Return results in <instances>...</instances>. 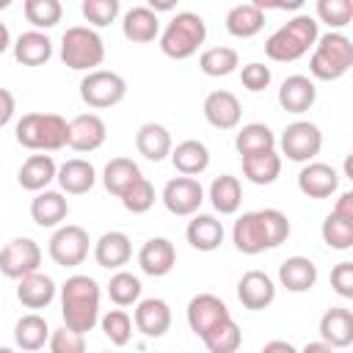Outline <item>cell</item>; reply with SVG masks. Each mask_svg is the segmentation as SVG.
<instances>
[{
	"label": "cell",
	"instance_id": "1",
	"mask_svg": "<svg viewBox=\"0 0 353 353\" xmlns=\"http://www.w3.org/2000/svg\"><path fill=\"white\" fill-rule=\"evenodd\" d=\"M290 237V218L281 210L265 207L254 212H243L232 226V243L240 254H262L279 248Z\"/></svg>",
	"mask_w": 353,
	"mask_h": 353
},
{
	"label": "cell",
	"instance_id": "2",
	"mask_svg": "<svg viewBox=\"0 0 353 353\" xmlns=\"http://www.w3.org/2000/svg\"><path fill=\"white\" fill-rule=\"evenodd\" d=\"M61 314L66 328L88 334L99 323V284L83 273L69 276L61 287Z\"/></svg>",
	"mask_w": 353,
	"mask_h": 353
},
{
	"label": "cell",
	"instance_id": "3",
	"mask_svg": "<svg viewBox=\"0 0 353 353\" xmlns=\"http://www.w3.org/2000/svg\"><path fill=\"white\" fill-rule=\"evenodd\" d=\"M320 36V28H317V19L309 17V14H298L292 17L290 22H284L281 28H276L268 41H265V55L270 61H279V63H290V61H298L303 58L314 41Z\"/></svg>",
	"mask_w": 353,
	"mask_h": 353
},
{
	"label": "cell",
	"instance_id": "4",
	"mask_svg": "<svg viewBox=\"0 0 353 353\" xmlns=\"http://www.w3.org/2000/svg\"><path fill=\"white\" fill-rule=\"evenodd\" d=\"M14 135L30 152H58L69 143V121L58 113H25Z\"/></svg>",
	"mask_w": 353,
	"mask_h": 353
},
{
	"label": "cell",
	"instance_id": "5",
	"mask_svg": "<svg viewBox=\"0 0 353 353\" xmlns=\"http://www.w3.org/2000/svg\"><path fill=\"white\" fill-rule=\"evenodd\" d=\"M350 66H353V44L345 33L328 30L317 36L309 58V72L314 80H325V83L339 80L342 74H347Z\"/></svg>",
	"mask_w": 353,
	"mask_h": 353
},
{
	"label": "cell",
	"instance_id": "6",
	"mask_svg": "<svg viewBox=\"0 0 353 353\" xmlns=\"http://www.w3.org/2000/svg\"><path fill=\"white\" fill-rule=\"evenodd\" d=\"M160 50L165 58L174 61H185L190 58L207 39V25L199 14L193 11H179L171 17V22L160 30Z\"/></svg>",
	"mask_w": 353,
	"mask_h": 353
},
{
	"label": "cell",
	"instance_id": "7",
	"mask_svg": "<svg viewBox=\"0 0 353 353\" xmlns=\"http://www.w3.org/2000/svg\"><path fill=\"white\" fill-rule=\"evenodd\" d=\"M61 61L74 72H94L105 61V41L85 25L66 28L61 39Z\"/></svg>",
	"mask_w": 353,
	"mask_h": 353
},
{
	"label": "cell",
	"instance_id": "8",
	"mask_svg": "<svg viewBox=\"0 0 353 353\" xmlns=\"http://www.w3.org/2000/svg\"><path fill=\"white\" fill-rule=\"evenodd\" d=\"M127 97V80L119 72L110 69H94L80 80V99L94 108V110H105L119 105Z\"/></svg>",
	"mask_w": 353,
	"mask_h": 353
},
{
	"label": "cell",
	"instance_id": "9",
	"mask_svg": "<svg viewBox=\"0 0 353 353\" xmlns=\"http://www.w3.org/2000/svg\"><path fill=\"white\" fill-rule=\"evenodd\" d=\"M88 248H91V240H88V232L77 223H66V226H58L50 237V259L61 268H77L85 262L88 256Z\"/></svg>",
	"mask_w": 353,
	"mask_h": 353
},
{
	"label": "cell",
	"instance_id": "10",
	"mask_svg": "<svg viewBox=\"0 0 353 353\" xmlns=\"http://www.w3.org/2000/svg\"><path fill=\"white\" fill-rule=\"evenodd\" d=\"M281 154L292 163H312L323 149V132L312 121H292L281 132Z\"/></svg>",
	"mask_w": 353,
	"mask_h": 353
},
{
	"label": "cell",
	"instance_id": "11",
	"mask_svg": "<svg viewBox=\"0 0 353 353\" xmlns=\"http://www.w3.org/2000/svg\"><path fill=\"white\" fill-rule=\"evenodd\" d=\"M39 265H41V248L30 237H14L11 243H6L0 248V273L6 279L19 281V279L36 273Z\"/></svg>",
	"mask_w": 353,
	"mask_h": 353
},
{
	"label": "cell",
	"instance_id": "12",
	"mask_svg": "<svg viewBox=\"0 0 353 353\" xmlns=\"http://www.w3.org/2000/svg\"><path fill=\"white\" fill-rule=\"evenodd\" d=\"M201 201H204V188L196 176H174L163 188V204L171 215H179V218L196 215Z\"/></svg>",
	"mask_w": 353,
	"mask_h": 353
},
{
	"label": "cell",
	"instance_id": "13",
	"mask_svg": "<svg viewBox=\"0 0 353 353\" xmlns=\"http://www.w3.org/2000/svg\"><path fill=\"white\" fill-rule=\"evenodd\" d=\"M229 317H232L229 314V306L218 295H212V292L193 295L190 303H188V325H190V331L199 339H204L215 325H221Z\"/></svg>",
	"mask_w": 353,
	"mask_h": 353
},
{
	"label": "cell",
	"instance_id": "14",
	"mask_svg": "<svg viewBox=\"0 0 353 353\" xmlns=\"http://www.w3.org/2000/svg\"><path fill=\"white\" fill-rule=\"evenodd\" d=\"M237 298L245 309L262 312L276 301V284L265 270H248L237 281Z\"/></svg>",
	"mask_w": 353,
	"mask_h": 353
},
{
	"label": "cell",
	"instance_id": "15",
	"mask_svg": "<svg viewBox=\"0 0 353 353\" xmlns=\"http://www.w3.org/2000/svg\"><path fill=\"white\" fill-rule=\"evenodd\" d=\"M132 325L149 336V339H160L168 328H171V306L163 298H143L135 303V314H132Z\"/></svg>",
	"mask_w": 353,
	"mask_h": 353
},
{
	"label": "cell",
	"instance_id": "16",
	"mask_svg": "<svg viewBox=\"0 0 353 353\" xmlns=\"http://www.w3.org/2000/svg\"><path fill=\"white\" fill-rule=\"evenodd\" d=\"M108 138V127L97 113H80L69 121V149L74 152H97Z\"/></svg>",
	"mask_w": 353,
	"mask_h": 353
},
{
	"label": "cell",
	"instance_id": "17",
	"mask_svg": "<svg viewBox=\"0 0 353 353\" xmlns=\"http://www.w3.org/2000/svg\"><path fill=\"white\" fill-rule=\"evenodd\" d=\"M336 188H339V174L328 163L312 160L298 174V190L309 199H328L336 193Z\"/></svg>",
	"mask_w": 353,
	"mask_h": 353
},
{
	"label": "cell",
	"instance_id": "18",
	"mask_svg": "<svg viewBox=\"0 0 353 353\" xmlns=\"http://www.w3.org/2000/svg\"><path fill=\"white\" fill-rule=\"evenodd\" d=\"M201 110H204V119H207L215 130H234V127L240 124V116H243L240 99H237L232 91H226V88L210 91Z\"/></svg>",
	"mask_w": 353,
	"mask_h": 353
},
{
	"label": "cell",
	"instance_id": "19",
	"mask_svg": "<svg viewBox=\"0 0 353 353\" xmlns=\"http://www.w3.org/2000/svg\"><path fill=\"white\" fill-rule=\"evenodd\" d=\"M176 265V248L168 237H152L141 245L138 251V268L146 273V276H168Z\"/></svg>",
	"mask_w": 353,
	"mask_h": 353
},
{
	"label": "cell",
	"instance_id": "20",
	"mask_svg": "<svg viewBox=\"0 0 353 353\" xmlns=\"http://www.w3.org/2000/svg\"><path fill=\"white\" fill-rule=\"evenodd\" d=\"M94 259L105 270H119L132 259V240L124 232H105L94 243Z\"/></svg>",
	"mask_w": 353,
	"mask_h": 353
},
{
	"label": "cell",
	"instance_id": "21",
	"mask_svg": "<svg viewBox=\"0 0 353 353\" xmlns=\"http://www.w3.org/2000/svg\"><path fill=\"white\" fill-rule=\"evenodd\" d=\"M320 342L328 347H350L353 345V312L345 306H331L320 317Z\"/></svg>",
	"mask_w": 353,
	"mask_h": 353
},
{
	"label": "cell",
	"instance_id": "22",
	"mask_svg": "<svg viewBox=\"0 0 353 353\" xmlns=\"http://www.w3.org/2000/svg\"><path fill=\"white\" fill-rule=\"evenodd\" d=\"M121 33L132 44H149L160 36V17L149 6H132L121 19Z\"/></svg>",
	"mask_w": 353,
	"mask_h": 353
},
{
	"label": "cell",
	"instance_id": "23",
	"mask_svg": "<svg viewBox=\"0 0 353 353\" xmlns=\"http://www.w3.org/2000/svg\"><path fill=\"white\" fill-rule=\"evenodd\" d=\"M66 215H69V201L61 190H41L30 201V218L41 229L61 226L66 221Z\"/></svg>",
	"mask_w": 353,
	"mask_h": 353
},
{
	"label": "cell",
	"instance_id": "24",
	"mask_svg": "<svg viewBox=\"0 0 353 353\" xmlns=\"http://www.w3.org/2000/svg\"><path fill=\"white\" fill-rule=\"evenodd\" d=\"M317 99V85L306 74H290L279 88V105L287 113H306Z\"/></svg>",
	"mask_w": 353,
	"mask_h": 353
},
{
	"label": "cell",
	"instance_id": "25",
	"mask_svg": "<svg viewBox=\"0 0 353 353\" xmlns=\"http://www.w3.org/2000/svg\"><path fill=\"white\" fill-rule=\"evenodd\" d=\"M58 185H61V193H69V196H83L94 188L97 182V171L88 160L83 157H72L66 160L63 165H58V174H55Z\"/></svg>",
	"mask_w": 353,
	"mask_h": 353
},
{
	"label": "cell",
	"instance_id": "26",
	"mask_svg": "<svg viewBox=\"0 0 353 353\" xmlns=\"http://www.w3.org/2000/svg\"><path fill=\"white\" fill-rule=\"evenodd\" d=\"M55 290H58L55 281L47 273L36 270V273H30V276L17 281V301L25 309H47L52 303V298H55Z\"/></svg>",
	"mask_w": 353,
	"mask_h": 353
},
{
	"label": "cell",
	"instance_id": "27",
	"mask_svg": "<svg viewBox=\"0 0 353 353\" xmlns=\"http://www.w3.org/2000/svg\"><path fill=\"white\" fill-rule=\"evenodd\" d=\"M135 149H138V154H143L146 160L160 163V160H165V157L171 154V149H174L171 132H168L163 124H157V121H146V124H141L138 132H135Z\"/></svg>",
	"mask_w": 353,
	"mask_h": 353
},
{
	"label": "cell",
	"instance_id": "28",
	"mask_svg": "<svg viewBox=\"0 0 353 353\" xmlns=\"http://www.w3.org/2000/svg\"><path fill=\"white\" fill-rule=\"evenodd\" d=\"M279 281L290 292H309L317 284V265L309 256H287L279 265Z\"/></svg>",
	"mask_w": 353,
	"mask_h": 353
},
{
	"label": "cell",
	"instance_id": "29",
	"mask_svg": "<svg viewBox=\"0 0 353 353\" xmlns=\"http://www.w3.org/2000/svg\"><path fill=\"white\" fill-rule=\"evenodd\" d=\"M11 47H14V58L22 66H44L52 58V41L41 30H25V33H19Z\"/></svg>",
	"mask_w": 353,
	"mask_h": 353
},
{
	"label": "cell",
	"instance_id": "30",
	"mask_svg": "<svg viewBox=\"0 0 353 353\" xmlns=\"http://www.w3.org/2000/svg\"><path fill=\"white\" fill-rule=\"evenodd\" d=\"M55 174H58V165H55V160H52L50 154H30V157L19 165L17 182H19L25 190H30V193H41V190H47V185L55 179Z\"/></svg>",
	"mask_w": 353,
	"mask_h": 353
},
{
	"label": "cell",
	"instance_id": "31",
	"mask_svg": "<svg viewBox=\"0 0 353 353\" xmlns=\"http://www.w3.org/2000/svg\"><path fill=\"white\" fill-rule=\"evenodd\" d=\"M168 157H171L174 168L179 171V176H199L210 165V149L196 138H188V141L176 143Z\"/></svg>",
	"mask_w": 353,
	"mask_h": 353
},
{
	"label": "cell",
	"instance_id": "32",
	"mask_svg": "<svg viewBox=\"0 0 353 353\" xmlns=\"http://www.w3.org/2000/svg\"><path fill=\"white\" fill-rule=\"evenodd\" d=\"M185 237L196 251H215L223 243V223L215 215L196 212L185 229Z\"/></svg>",
	"mask_w": 353,
	"mask_h": 353
},
{
	"label": "cell",
	"instance_id": "33",
	"mask_svg": "<svg viewBox=\"0 0 353 353\" xmlns=\"http://www.w3.org/2000/svg\"><path fill=\"white\" fill-rule=\"evenodd\" d=\"M265 28V11L256 3H240L232 6L226 14V30L234 39H251Z\"/></svg>",
	"mask_w": 353,
	"mask_h": 353
},
{
	"label": "cell",
	"instance_id": "34",
	"mask_svg": "<svg viewBox=\"0 0 353 353\" xmlns=\"http://www.w3.org/2000/svg\"><path fill=\"white\" fill-rule=\"evenodd\" d=\"M50 331H52V328L47 325V320H44L41 314L30 312V314H22V317L14 323V342H17L19 350L33 353V350H41V347L47 345Z\"/></svg>",
	"mask_w": 353,
	"mask_h": 353
},
{
	"label": "cell",
	"instance_id": "35",
	"mask_svg": "<svg viewBox=\"0 0 353 353\" xmlns=\"http://www.w3.org/2000/svg\"><path fill=\"white\" fill-rule=\"evenodd\" d=\"M279 174H281V154H276V149L243 157V176L254 185H273Z\"/></svg>",
	"mask_w": 353,
	"mask_h": 353
},
{
	"label": "cell",
	"instance_id": "36",
	"mask_svg": "<svg viewBox=\"0 0 353 353\" xmlns=\"http://www.w3.org/2000/svg\"><path fill=\"white\" fill-rule=\"evenodd\" d=\"M141 176L143 174H141V168H138L135 160H130V157H113V160H108V165L102 171V185H105L108 193H113V196L121 199L124 190L132 182H138Z\"/></svg>",
	"mask_w": 353,
	"mask_h": 353
},
{
	"label": "cell",
	"instance_id": "37",
	"mask_svg": "<svg viewBox=\"0 0 353 353\" xmlns=\"http://www.w3.org/2000/svg\"><path fill=\"white\" fill-rule=\"evenodd\" d=\"M210 201H212L215 212L234 215L240 210V204H243V185H240V179L232 176V174L215 176L212 185H210Z\"/></svg>",
	"mask_w": 353,
	"mask_h": 353
},
{
	"label": "cell",
	"instance_id": "38",
	"mask_svg": "<svg viewBox=\"0 0 353 353\" xmlns=\"http://www.w3.org/2000/svg\"><path fill=\"white\" fill-rule=\"evenodd\" d=\"M234 149L240 152V157L245 154H256V152H268V149H276V135L268 124L262 121H251V124H243L237 138H234Z\"/></svg>",
	"mask_w": 353,
	"mask_h": 353
},
{
	"label": "cell",
	"instance_id": "39",
	"mask_svg": "<svg viewBox=\"0 0 353 353\" xmlns=\"http://www.w3.org/2000/svg\"><path fill=\"white\" fill-rule=\"evenodd\" d=\"M240 66V55L234 47H210L199 55V69L207 77H226Z\"/></svg>",
	"mask_w": 353,
	"mask_h": 353
},
{
	"label": "cell",
	"instance_id": "40",
	"mask_svg": "<svg viewBox=\"0 0 353 353\" xmlns=\"http://www.w3.org/2000/svg\"><path fill=\"white\" fill-rule=\"evenodd\" d=\"M22 11H25V19L33 25V30H41V33L47 28H55L63 17V6L58 0H25Z\"/></svg>",
	"mask_w": 353,
	"mask_h": 353
},
{
	"label": "cell",
	"instance_id": "41",
	"mask_svg": "<svg viewBox=\"0 0 353 353\" xmlns=\"http://www.w3.org/2000/svg\"><path fill=\"white\" fill-rule=\"evenodd\" d=\"M201 342H204V347H207L210 353H237V347H240V342H243V331H240V325L229 317V320H223L221 325H215Z\"/></svg>",
	"mask_w": 353,
	"mask_h": 353
},
{
	"label": "cell",
	"instance_id": "42",
	"mask_svg": "<svg viewBox=\"0 0 353 353\" xmlns=\"http://www.w3.org/2000/svg\"><path fill=\"white\" fill-rule=\"evenodd\" d=\"M320 234H323V243L328 248H334V251L353 248V223L345 221V218H339V215H334V212L325 215V221L320 226Z\"/></svg>",
	"mask_w": 353,
	"mask_h": 353
},
{
	"label": "cell",
	"instance_id": "43",
	"mask_svg": "<svg viewBox=\"0 0 353 353\" xmlns=\"http://www.w3.org/2000/svg\"><path fill=\"white\" fill-rule=\"evenodd\" d=\"M108 295L116 306H132L141 301V279L127 270H119L108 281Z\"/></svg>",
	"mask_w": 353,
	"mask_h": 353
},
{
	"label": "cell",
	"instance_id": "44",
	"mask_svg": "<svg viewBox=\"0 0 353 353\" xmlns=\"http://www.w3.org/2000/svg\"><path fill=\"white\" fill-rule=\"evenodd\" d=\"M154 185L146 179V176H141L138 182H132L127 190H124V196H121V204H124V210L127 212H132V215H143V212H149L152 207H154Z\"/></svg>",
	"mask_w": 353,
	"mask_h": 353
},
{
	"label": "cell",
	"instance_id": "45",
	"mask_svg": "<svg viewBox=\"0 0 353 353\" xmlns=\"http://www.w3.org/2000/svg\"><path fill=\"white\" fill-rule=\"evenodd\" d=\"M99 325H102L105 336H108L113 345H119V347L132 339V317H130L124 309H110L108 314H102Z\"/></svg>",
	"mask_w": 353,
	"mask_h": 353
},
{
	"label": "cell",
	"instance_id": "46",
	"mask_svg": "<svg viewBox=\"0 0 353 353\" xmlns=\"http://www.w3.org/2000/svg\"><path fill=\"white\" fill-rule=\"evenodd\" d=\"M314 11H317V19L331 25L334 30L350 25V19H353V3L350 0H317Z\"/></svg>",
	"mask_w": 353,
	"mask_h": 353
},
{
	"label": "cell",
	"instance_id": "47",
	"mask_svg": "<svg viewBox=\"0 0 353 353\" xmlns=\"http://www.w3.org/2000/svg\"><path fill=\"white\" fill-rule=\"evenodd\" d=\"M80 8L94 28H108L119 17V0H83Z\"/></svg>",
	"mask_w": 353,
	"mask_h": 353
},
{
	"label": "cell",
	"instance_id": "48",
	"mask_svg": "<svg viewBox=\"0 0 353 353\" xmlns=\"http://www.w3.org/2000/svg\"><path fill=\"white\" fill-rule=\"evenodd\" d=\"M50 353H85V334H77L66 325L50 331Z\"/></svg>",
	"mask_w": 353,
	"mask_h": 353
},
{
	"label": "cell",
	"instance_id": "49",
	"mask_svg": "<svg viewBox=\"0 0 353 353\" xmlns=\"http://www.w3.org/2000/svg\"><path fill=\"white\" fill-rule=\"evenodd\" d=\"M270 66H265V63H259V61H254V63H245L243 69H240V83L248 88V91H265L268 85H270Z\"/></svg>",
	"mask_w": 353,
	"mask_h": 353
},
{
	"label": "cell",
	"instance_id": "50",
	"mask_svg": "<svg viewBox=\"0 0 353 353\" xmlns=\"http://www.w3.org/2000/svg\"><path fill=\"white\" fill-rule=\"evenodd\" d=\"M331 287L342 298H353V262H339L331 270Z\"/></svg>",
	"mask_w": 353,
	"mask_h": 353
},
{
	"label": "cell",
	"instance_id": "51",
	"mask_svg": "<svg viewBox=\"0 0 353 353\" xmlns=\"http://www.w3.org/2000/svg\"><path fill=\"white\" fill-rule=\"evenodd\" d=\"M14 110H17V99L8 88H0V127H6L11 119H14Z\"/></svg>",
	"mask_w": 353,
	"mask_h": 353
},
{
	"label": "cell",
	"instance_id": "52",
	"mask_svg": "<svg viewBox=\"0 0 353 353\" xmlns=\"http://www.w3.org/2000/svg\"><path fill=\"white\" fill-rule=\"evenodd\" d=\"M331 212L353 223V193H350V190H345V193L336 199V204H334V210H331Z\"/></svg>",
	"mask_w": 353,
	"mask_h": 353
},
{
	"label": "cell",
	"instance_id": "53",
	"mask_svg": "<svg viewBox=\"0 0 353 353\" xmlns=\"http://www.w3.org/2000/svg\"><path fill=\"white\" fill-rule=\"evenodd\" d=\"M259 353H298V347L292 342H287V339H270Z\"/></svg>",
	"mask_w": 353,
	"mask_h": 353
},
{
	"label": "cell",
	"instance_id": "54",
	"mask_svg": "<svg viewBox=\"0 0 353 353\" xmlns=\"http://www.w3.org/2000/svg\"><path fill=\"white\" fill-rule=\"evenodd\" d=\"M298 353H334V347H328L325 342H309L303 350H298Z\"/></svg>",
	"mask_w": 353,
	"mask_h": 353
},
{
	"label": "cell",
	"instance_id": "55",
	"mask_svg": "<svg viewBox=\"0 0 353 353\" xmlns=\"http://www.w3.org/2000/svg\"><path fill=\"white\" fill-rule=\"evenodd\" d=\"M8 47H11V33H8L6 22H0V55H3Z\"/></svg>",
	"mask_w": 353,
	"mask_h": 353
},
{
	"label": "cell",
	"instance_id": "56",
	"mask_svg": "<svg viewBox=\"0 0 353 353\" xmlns=\"http://www.w3.org/2000/svg\"><path fill=\"white\" fill-rule=\"evenodd\" d=\"M0 353H17V350H11V347H3V345H0Z\"/></svg>",
	"mask_w": 353,
	"mask_h": 353
}]
</instances>
